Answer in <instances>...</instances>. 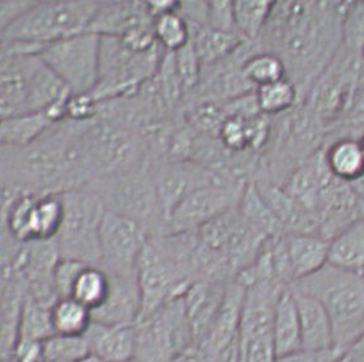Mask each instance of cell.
Listing matches in <instances>:
<instances>
[{
    "label": "cell",
    "instance_id": "6da1fadb",
    "mask_svg": "<svg viewBox=\"0 0 364 362\" xmlns=\"http://www.w3.org/2000/svg\"><path fill=\"white\" fill-rule=\"evenodd\" d=\"M349 1H274L257 46L274 53L287 67L303 103L343 44Z\"/></svg>",
    "mask_w": 364,
    "mask_h": 362
},
{
    "label": "cell",
    "instance_id": "7a4b0ae2",
    "mask_svg": "<svg viewBox=\"0 0 364 362\" xmlns=\"http://www.w3.org/2000/svg\"><path fill=\"white\" fill-rule=\"evenodd\" d=\"M291 287L318 300L333 329L336 351H344L364 333V277L323 266Z\"/></svg>",
    "mask_w": 364,
    "mask_h": 362
},
{
    "label": "cell",
    "instance_id": "3957f363",
    "mask_svg": "<svg viewBox=\"0 0 364 362\" xmlns=\"http://www.w3.org/2000/svg\"><path fill=\"white\" fill-rule=\"evenodd\" d=\"M98 8V1H33L9 25L3 41L41 50L54 43L86 33Z\"/></svg>",
    "mask_w": 364,
    "mask_h": 362
},
{
    "label": "cell",
    "instance_id": "277c9868",
    "mask_svg": "<svg viewBox=\"0 0 364 362\" xmlns=\"http://www.w3.org/2000/svg\"><path fill=\"white\" fill-rule=\"evenodd\" d=\"M60 199L63 219L54 238L60 259L99 266L100 228L107 212L103 201L89 187L70 190Z\"/></svg>",
    "mask_w": 364,
    "mask_h": 362
},
{
    "label": "cell",
    "instance_id": "5b68a950",
    "mask_svg": "<svg viewBox=\"0 0 364 362\" xmlns=\"http://www.w3.org/2000/svg\"><path fill=\"white\" fill-rule=\"evenodd\" d=\"M164 50L135 52L116 38H100V71L97 87L90 92L99 103L135 95L156 77Z\"/></svg>",
    "mask_w": 364,
    "mask_h": 362
},
{
    "label": "cell",
    "instance_id": "8992f818",
    "mask_svg": "<svg viewBox=\"0 0 364 362\" xmlns=\"http://www.w3.org/2000/svg\"><path fill=\"white\" fill-rule=\"evenodd\" d=\"M86 187L98 194L107 212L135 220L149 236L162 233L151 160L121 175L91 182Z\"/></svg>",
    "mask_w": 364,
    "mask_h": 362
},
{
    "label": "cell",
    "instance_id": "52a82bcc",
    "mask_svg": "<svg viewBox=\"0 0 364 362\" xmlns=\"http://www.w3.org/2000/svg\"><path fill=\"white\" fill-rule=\"evenodd\" d=\"M135 327L134 362H172L194 344L182 297L169 301L154 314L137 322Z\"/></svg>",
    "mask_w": 364,
    "mask_h": 362
},
{
    "label": "cell",
    "instance_id": "ba28073f",
    "mask_svg": "<svg viewBox=\"0 0 364 362\" xmlns=\"http://www.w3.org/2000/svg\"><path fill=\"white\" fill-rule=\"evenodd\" d=\"M40 59L65 82L72 94H90L97 87L100 71V36L78 33L46 46Z\"/></svg>",
    "mask_w": 364,
    "mask_h": 362
},
{
    "label": "cell",
    "instance_id": "9c48e42d",
    "mask_svg": "<svg viewBox=\"0 0 364 362\" xmlns=\"http://www.w3.org/2000/svg\"><path fill=\"white\" fill-rule=\"evenodd\" d=\"M151 173L163 226L169 213L196 190L209 185L244 181L230 175H218L193 160L172 159L166 156L156 162H151Z\"/></svg>",
    "mask_w": 364,
    "mask_h": 362
},
{
    "label": "cell",
    "instance_id": "30bf717a",
    "mask_svg": "<svg viewBox=\"0 0 364 362\" xmlns=\"http://www.w3.org/2000/svg\"><path fill=\"white\" fill-rule=\"evenodd\" d=\"M148 232L135 220L105 212L100 228L99 266L108 275L137 280V269Z\"/></svg>",
    "mask_w": 364,
    "mask_h": 362
},
{
    "label": "cell",
    "instance_id": "8fae6325",
    "mask_svg": "<svg viewBox=\"0 0 364 362\" xmlns=\"http://www.w3.org/2000/svg\"><path fill=\"white\" fill-rule=\"evenodd\" d=\"M247 185L244 181L230 182L196 190L169 213L162 234L198 232L212 220L236 209Z\"/></svg>",
    "mask_w": 364,
    "mask_h": 362
},
{
    "label": "cell",
    "instance_id": "7c38bea8",
    "mask_svg": "<svg viewBox=\"0 0 364 362\" xmlns=\"http://www.w3.org/2000/svg\"><path fill=\"white\" fill-rule=\"evenodd\" d=\"M70 87L40 59L33 55L26 76V111L46 113L54 124L65 119Z\"/></svg>",
    "mask_w": 364,
    "mask_h": 362
},
{
    "label": "cell",
    "instance_id": "4fadbf2b",
    "mask_svg": "<svg viewBox=\"0 0 364 362\" xmlns=\"http://www.w3.org/2000/svg\"><path fill=\"white\" fill-rule=\"evenodd\" d=\"M150 28L153 20L145 1H105L99 3L87 31L100 38L124 40Z\"/></svg>",
    "mask_w": 364,
    "mask_h": 362
},
{
    "label": "cell",
    "instance_id": "5bb4252c",
    "mask_svg": "<svg viewBox=\"0 0 364 362\" xmlns=\"http://www.w3.org/2000/svg\"><path fill=\"white\" fill-rule=\"evenodd\" d=\"M228 283L196 279L183 295L182 300L194 344L203 342V339L208 334L221 307Z\"/></svg>",
    "mask_w": 364,
    "mask_h": 362
},
{
    "label": "cell",
    "instance_id": "9a60e30c",
    "mask_svg": "<svg viewBox=\"0 0 364 362\" xmlns=\"http://www.w3.org/2000/svg\"><path fill=\"white\" fill-rule=\"evenodd\" d=\"M245 288L237 280H230L226 285L225 297L220 311L203 342L196 344L215 357L239 341L241 312L244 305Z\"/></svg>",
    "mask_w": 364,
    "mask_h": 362
},
{
    "label": "cell",
    "instance_id": "2e32d148",
    "mask_svg": "<svg viewBox=\"0 0 364 362\" xmlns=\"http://www.w3.org/2000/svg\"><path fill=\"white\" fill-rule=\"evenodd\" d=\"M140 314L141 296L137 280L111 277L109 293L98 309L91 311V317L92 323L103 325H136Z\"/></svg>",
    "mask_w": 364,
    "mask_h": 362
},
{
    "label": "cell",
    "instance_id": "e0dca14e",
    "mask_svg": "<svg viewBox=\"0 0 364 362\" xmlns=\"http://www.w3.org/2000/svg\"><path fill=\"white\" fill-rule=\"evenodd\" d=\"M291 287V285H290ZM299 315L301 347L306 351H330L335 347L331 320L318 300L291 287Z\"/></svg>",
    "mask_w": 364,
    "mask_h": 362
},
{
    "label": "cell",
    "instance_id": "ac0fdd59",
    "mask_svg": "<svg viewBox=\"0 0 364 362\" xmlns=\"http://www.w3.org/2000/svg\"><path fill=\"white\" fill-rule=\"evenodd\" d=\"M282 239L293 285L327 265L328 239L314 233L285 234Z\"/></svg>",
    "mask_w": 364,
    "mask_h": 362
},
{
    "label": "cell",
    "instance_id": "d6986e66",
    "mask_svg": "<svg viewBox=\"0 0 364 362\" xmlns=\"http://www.w3.org/2000/svg\"><path fill=\"white\" fill-rule=\"evenodd\" d=\"M85 338L92 355L103 362H134L136 356L135 325L91 323Z\"/></svg>",
    "mask_w": 364,
    "mask_h": 362
},
{
    "label": "cell",
    "instance_id": "ffe728a7",
    "mask_svg": "<svg viewBox=\"0 0 364 362\" xmlns=\"http://www.w3.org/2000/svg\"><path fill=\"white\" fill-rule=\"evenodd\" d=\"M190 26L193 31L191 43L202 71L232 58L249 43L239 33H222L208 26Z\"/></svg>",
    "mask_w": 364,
    "mask_h": 362
},
{
    "label": "cell",
    "instance_id": "44dd1931",
    "mask_svg": "<svg viewBox=\"0 0 364 362\" xmlns=\"http://www.w3.org/2000/svg\"><path fill=\"white\" fill-rule=\"evenodd\" d=\"M326 167L338 181L350 185L364 173V155L359 138L331 137L322 149Z\"/></svg>",
    "mask_w": 364,
    "mask_h": 362
},
{
    "label": "cell",
    "instance_id": "7402d4cb",
    "mask_svg": "<svg viewBox=\"0 0 364 362\" xmlns=\"http://www.w3.org/2000/svg\"><path fill=\"white\" fill-rule=\"evenodd\" d=\"M328 265L364 277V220L362 216L330 239Z\"/></svg>",
    "mask_w": 364,
    "mask_h": 362
},
{
    "label": "cell",
    "instance_id": "603a6c76",
    "mask_svg": "<svg viewBox=\"0 0 364 362\" xmlns=\"http://www.w3.org/2000/svg\"><path fill=\"white\" fill-rule=\"evenodd\" d=\"M272 341L277 357L303 349L299 315L290 285L282 291L274 306Z\"/></svg>",
    "mask_w": 364,
    "mask_h": 362
},
{
    "label": "cell",
    "instance_id": "cb8c5ba5",
    "mask_svg": "<svg viewBox=\"0 0 364 362\" xmlns=\"http://www.w3.org/2000/svg\"><path fill=\"white\" fill-rule=\"evenodd\" d=\"M46 113L25 111L0 122V149H25L54 126Z\"/></svg>",
    "mask_w": 364,
    "mask_h": 362
},
{
    "label": "cell",
    "instance_id": "d4e9b609",
    "mask_svg": "<svg viewBox=\"0 0 364 362\" xmlns=\"http://www.w3.org/2000/svg\"><path fill=\"white\" fill-rule=\"evenodd\" d=\"M237 212L247 226L264 238L276 239L285 236L280 221L263 200L253 181L247 182Z\"/></svg>",
    "mask_w": 364,
    "mask_h": 362
},
{
    "label": "cell",
    "instance_id": "484cf974",
    "mask_svg": "<svg viewBox=\"0 0 364 362\" xmlns=\"http://www.w3.org/2000/svg\"><path fill=\"white\" fill-rule=\"evenodd\" d=\"M63 219L60 194H38L31 216V241H49L57 237Z\"/></svg>",
    "mask_w": 364,
    "mask_h": 362
},
{
    "label": "cell",
    "instance_id": "4316f807",
    "mask_svg": "<svg viewBox=\"0 0 364 362\" xmlns=\"http://www.w3.org/2000/svg\"><path fill=\"white\" fill-rule=\"evenodd\" d=\"M255 100L260 113L268 118L284 116L301 103L296 86L289 78L260 86L255 90Z\"/></svg>",
    "mask_w": 364,
    "mask_h": 362
},
{
    "label": "cell",
    "instance_id": "83f0119b",
    "mask_svg": "<svg viewBox=\"0 0 364 362\" xmlns=\"http://www.w3.org/2000/svg\"><path fill=\"white\" fill-rule=\"evenodd\" d=\"M111 290V277L98 265H86L78 274L71 298L92 311L103 304Z\"/></svg>",
    "mask_w": 364,
    "mask_h": 362
},
{
    "label": "cell",
    "instance_id": "f1b7e54d",
    "mask_svg": "<svg viewBox=\"0 0 364 362\" xmlns=\"http://www.w3.org/2000/svg\"><path fill=\"white\" fill-rule=\"evenodd\" d=\"M241 72L255 90L260 86L287 78V67L282 59L274 53L259 50L258 48L242 62Z\"/></svg>",
    "mask_w": 364,
    "mask_h": 362
},
{
    "label": "cell",
    "instance_id": "f546056e",
    "mask_svg": "<svg viewBox=\"0 0 364 362\" xmlns=\"http://www.w3.org/2000/svg\"><path fill=\"white\" fill-rule=\"evenodd\" d=\"M53 329L62 336H85L92 323L91 311L73 298L58 300L52 306Z\"/></svg>",
    "mask_w": 364,
    "mask_h": 362
},
{
    "label": "cell",
    "instance_id": "4dcf8cb0",
    "mask_svg": "<svg viewBox=\"0 0 364 362\" xmlns=\"http://www.w3.org/2000/svg\"><path fill=\"white\" fill-rule=\"evenodd\" d=\"M273 6L274 1H234L236 33L247 41H257L269 20Z\"/></svg>",
    "mask_w": 364,
    "mask_h": 362
},
{
    "label": "cell",
    "instance_id": "1f68e13d",
    "mask_svg": "<svg viewBox=\"0 0 364 362\" xmlns=\"http://www.w3.org/2000/svg\"><path fill=\"white\" fill-rule=\"evenodd\" d=\"M54 333L52 323V307L39 304L27 296L21 311L18 339H30L44 342Z\"/></svg>",
    "mask_w": 364,
    "mask_h": 362
},
{
    "label": "cell",
    "instance_id": "d6a6232c",
    "mask_svg": "<svg viewBox=\"0 0 364 362\" xmlns=\"http://www.w3.org/2000/svg\"><path fill=\"white\" fill-rule=\"evenodd\" d=\"M153 33L156 44L164 52L177 53L189 45L193 31L189 22L178 12H173L153 20Z\"/></svg>",
    "mask_w": 364,
    "mask_h": 362
},
{
    "label": "cell",
    "instance_id": "836d02e7",
    "mask_svg": "<svg viewBox=\"0 0 364 362\" xmlns=\"http://www.w3.org/2000/svg\"><path fill=\"white\" fill-rule=\"evenodd\" d=\"M90 353L85 336L53 334L43 342L44 362H78Z\"/></svg>",
    "mask_w": 364,
    "mask_h": 362
},
{
    "label": "cell",
    "instance_id": "e575fe53",
    "mask_svg": "<svg viewBox=\"0 0 364 362\" xmlns=\"http://www.w3.org/2000/svg\"><path fill=\"white\" fill-rule=\"evenodd\" d=\"M239 362H276L277 360L272 336H239Z\"/></svg>",
    "mask_w": 364,
    "mask_h": 362
},
{
    "label": "cell",
    "instance_id": "d590c367",
    "mask_svg": "<svg viewBox=\"0 0 364 362\" xmlns=\"http://www.w3.org/2000/svg\"><path fill=\"white\" fill-rule=\"evenodd\" d=\"M87 264L77 260L60 259L53 275V287L58 300L71 298L72 290L78 274Z\"/></svg>",
    "mask_w": 364,
    "mask_h": 362
},
{
    "label": "cell",
    "instance_id": "8d00e7d4",
    "mask_svg": "<svg viewBox=\"0 0 364 362\" xmlns=\"http://www.w3.org/2000/svg\"><path fill=\"white\" fill-rule=\"evenodd\" d=\"M207 26L222 33H237L235 26L234 1H207Z\"/></svg>",
    "mask_w": 364,
    "mask_h": 362
},
{
    "label": "cell",
    "instance_id": "74e56055",
    "mask_svg": "<svg viewBox=\"0 0 364 362\" xmlns=\"http://www.w3.org/2000/svg\"><path fill=\"white\" fill-rule=\"evenodd\" d=\"M21 246L22 243L16 241L4 226H0V278L7 273Z\"/></svg>",
    "mask_w": 364,
    "mask_h": 362
},
{
    "label": "cell",
    "instance_id": "f35d334b",
    "mask_svg": "<svg viewBox=\"0 0 364 362\" xmlns=\"http://www.w3.org/2000/svg\"><path fill=\"white\" fill-rule=\"evenodd\" d=\"M338 355H340V351L336 349L322 351V352L301 349L290 355L277 357L276 362H336Z\"/></svg>",
    "mask_w": 364,
    "mask_h": 362
},
{
    "label": "cell",
    "instance_id": "ab89813d",
    "mask_svg": "<svg viewBox=\"0 0 364 362\" xmlns=\"http://www.w3.org/2000/svg\"><path fill=\"white\" fill-rule=\"evenodd\" d=\"M33 1H0V43H3L4 33L9 25L22 12L31 6Z\"/></svg>",
    "mask_w": 364,
    "mask_h": 362
},
{
    "label": "cell",
    "instance_id": "60d3db41",
    "mask_svg": "<svg viewBox=\"0 0 364 362\" xmlns=\"http://www.w3.org/2000/svg\"><path fill=\"white\" fill-rule=\"evenodd\" d=\"M14 362H44L43 361V342L18 339L14 349Z\"/></svg>",
    "mask_w": 364,
    "mask_h": 362
},
{
    "label": "cell",
    "instance_id": "b9f144b4",
    "mask_svg": "<svg viewBox=\"0 0 364 362\" xmlns=\"http://www.w3.org/2000/svg\"><path fill=\"white\" fill-rule=\"evenodd\" d=\"M172 362H215V360L205 349L196 344H191Z\"/></svg>",
    "mask_w": 364,
    "mask_h": 362
},
{
    "label": "cell",
    "instance_id": "7bdbcfd3",
    "mask_svg": "<svg viewBox=\"0 0 364 362\" xmlns=\"http://www.w3.org/2000/svg\"><path fill=\"white\" fill-rule=\"evenodd\" d=\"M338 362H364V333L348 349L340 352Z\"/></svg>",
    "mask_w": 364,
    "mask_h": 362
},
{
    "label": "cell",
    "instance_id": "ee69618b",
    "mask_svg": "<svg viewBox=\"0 0 364 362\" xmlns=\"http://www.w3.org/2000/svg\"><path fill=\"white\" fill-rule=\"evenodd\" d=\"M145 6L151 20H156L164 14L178 12L180 1H145Z\"/></svg>",
    "mask_w": 364,
    "mask_h": 362
},
{
    "label": "cell",
    "instance_id": "f6af8a7d",
    "mask_svg": "<svg viewBox=\"0 0 364 362\" xmlns=\"http://www.w3.org/2000/svg\"><path fill=\"white\" fill-rule=\"evenodd\" d=\"M349 186L354 194L357 196L358 201L364 205V173L358 178L357 181L351 182Z\"/></svg>",
    "mask_w": 364,
    "mask_h": 362
},
{
    "label": "cell",
    "instance_id": "bcb514c9",
    "mask_svg": "<svg viewBox=\"0 0 364 362\" xmlns=\"http://www.w3.org/2000/svg\"><path fill=\"white\" fill-rule=\"evenodd\" d=\"M8 190L3 183H0V219H1V213H3V207L7 200Z\"/></svg>",
    "mask_w": 364,
    "mask_h": 362
},
{
    "label": "cell",
    "instance_id": "7dc6e473",
    "mask_svg": "<svg viewBox=\"0 0 364 362\" xmlns=\"http://www.w3.org/2000/svg\"><path fill=\"white\" fill-rule=\"evenodd\" d=\"M78 362H103L100 358H99L98 356L92 355V353H90V355L86 356V357H84L82 360H80Z\"/></svg>",
    "mask_w": 364,
    "mask_h": 362
},
{
    "label": "cell",
    "instance_id": "c3c4849f",
    "mask_svg": "<svg viewBox=\"0 0 364 362\" xmlns=\"http://www.w3.org/2000/svg\"><path fill=\"white\" fill-rule=\"evenodd\" d=\"M359 143H360V146H362V151H363L364 155V133H362L360 137H359Z\"/></svg>",
    "mask_w": 364,
    "mask_h": 362
},
{
    "label": "cell",
    "instance_id": "681fc988",
    "mask_svg": "<svg viewBox=\"0 0 364 362\" xmlns=\"http://www.w3.org/2000/svg\"><path fill=\"white\" fill-rule=\"evenodd\" d=\"M359 54H360V58H362V62H363L364 65V43L360 46V49H359Z\"/></svg>",
    "mask_w": 364,
    "mask_h": 362
},
{
    "label": "cell",
    "instance_id": "f907efd6",
    "mask_svg": "<svg viewBox=\"0 0 364 362\" xmlns=\"http://www.w3.org/2000/svg\"><path fill=\"white\" fill-rule=\"evenodd\" d=\"M360 214H362V218L364 220V205L363 204H360Z\"/></svg>",
    "mask_w": 364,
    "mask_h": 362
}]
</instances>
